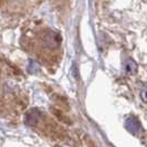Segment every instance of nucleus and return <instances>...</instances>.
Returning a JSON list of instances; mask_svg holds the SVG:
<instances>
[{"mask_svg":"<svg viewBox=\"0 0 147 147\" xmlns=\"http://www.w3.org/2000/svg\"><path fill=\"white\" fill-rule=\"evenodd\" d=\"M2 1H3V0H0V5H1V2H2Z\"/></svg>","mask_w":147,"mask_h":147,"instance_id":"1","label":"nucleus"}]
</instances>
